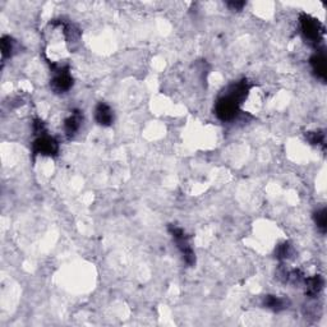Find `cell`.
I'll return each mask as SVG.
<instances>
[{"label":"cell","instance_id":"5b68a950","mask_svg":"<svg viewBox=\"0 0 327 327\" xmlns=\"http://www.w3.org/2000/svg\"><path fill=\"white\" fill-rule=\"evenodd\" d=\"M72 85L73 78L70 76L68 68L66 66L55 68V74H54V78L51 80V87H53L54 91L58 93L66 92L72 87Z\"/></svg>","mask_w":327,"mask_h":327},{"label":"cell","instance_id":"4fadbf2b","mask_svg":"<svg viewBox=\"0 0 327 327\" xmlns=\"http://www.w3.org/2000/svg\"><path fill=\"white\" fill-rule=\"evenodd\" d=\"M308 141L312 145H324L325 143V133L322 132H313L307 136Z\"/></svg>","mask_w":327,"mask_h":327},{"label":"cell","instance_id":"8992f818","mask_svg":"<svg viewBox=\"0 0 327 327\" xmlns=\"http://www.w3.org/2000/svg\"><path fill=\"white\" fill-rule=\"evenodd\" d=\"M95 119L100 126L109 127L112 123V120H114V114H112V110L110 109V106L106 105L105 103H100L99 105L96 106Z\"/></svg>","mask_w":327,"mask_h":327},{"label":"cell","instance_id":"30bf717a","mask_svg":"<svg viewBox=\"0 0 327 327\" xmlns=\"http://www.w3.org/2000/svg\"><path fill=\"white\" fill-rule=\"evenodd\" d=\"M322 286H324V280L320 276H313L307 280V289L309 294H318Z\"/></svg>","mask_w":327,"mask_h":327},{"label":"cell","instance_id":"9a60e30c","mask_svg":"<svg viewBox=\"0 0 327 327\" xmlns=\"http://www.w3.org/2000/svg\"><path fill=\"white\" fill-rule=\"evenodd\" d=\"M228 5L232 8L233 10H240L241 8L244 7L245 3L244 1H230V3H228Z\"/></svg>","mask_w":327,"mask_h":327},{"label":"cell","instance_id":"8fae6325","mask_svg":"<svg viewBox=\"0 0 327 327\" xmlns=\"http://www.w3.org/2000/svg\"><path fill=\"white\" fill-rule=\"evenodd\" d=\"M314 222L317 225V228L320 229L321 232L325 233L327 229V215H326V210L322 208V210H318L316 214H314Z\"/></svg>","mask_w":327,"mask_h":327},{"label":"cell","instance_id":"7a4b0ae2","mask_svg":"<svg viewBox=\"0 0 327 327\" xmlns=\"http://www.w3.org/2000/svg\"><path fill=\"white\" fill-rule=\"evenodd\" d=\"M301 26L304 37L308 41H311V43H318L321 40L322 35H324V27H322V24L318 21L314 20V18H312V17L307 16V14H302Z\"/></svg>","mask_w":327,"mask_h":327},{"label":"cell","instance_id":"277c9868","mask_svg":"<svg viewBox=\"0 0 327 327\" xmlns=\"http://www.w3.org/2000/svg\"><path fill=\"white\" fill-rule=\"evenodd\" d=\"M32 150L35 155L55 156L58 153V151H59V145H58V142H56L53 137L43 134V136L39 137L33 142Z\"/></svg>","mask_w":327,"mask_h":327},{"label":"cell","instance_id":"ba28073f","mask_svg":"<svg viewBox=\"0 0 327 327\" xmlns=\"http://www.w3.org/2000/svg\"><path fill=\"white\" fill-rule=\"evenodd\" d=\"M311 64L312 68H313L314 73L317 74L318 78L321 80H325L326 78V58L322 54H317V55H314L313 58L311 59Z\"/></svg>","mask_w":327,"mask_h":327},{"label":"cell","instance_id":"7c38bea8","mask_svg":"<svg viewBox=\"0 0 327 327\" xmlns=\"http://www.w3.org/2000/svg\"><path fill=\"white\" fill-rule=\"evenodd\" d=\"M12 50H13V41L10 37L4 36L1 40V53H3L4 58L9 56L12 54Z\"/></svg>","mask_w":327,"mask_h":327},{"label":"cell","instance_id":"9c48e42d","mask_svg":"<svg viewBox=\"0 0 327 327\" xmlns=\"http://www.w3.org/2000/svg\"><path fill=\"white\" fill-rule=\"evenodd\" d=\"M264 305L270 309H274V311H281L285 308V302L279 297L268 295V297L264 298Z\"/></svg>","mask_w":327,"mask_h":327},{"label":"cell","instance_id":"6da1fadb","mask_svg":"<svg viewBox=\"0 0 327 327\" xmlns=\"http://www.w3.org/2000/svg\"><path fill=\"white\" fill-rule=\"evenodd\" d=\"M239 105H240V101L232 92L228 93L218 100L215 105L216 115L218 119L224 120V122L234 119L235 115L238 114Z\"/></svg>","mask_w":327,"mask_h":327},{"label":"cell","instance_id":"52a82bcc","mask_svg":"<svg viewBox=\"0 0 327 327\" xmlns=\"http://www.w3.org/2000/svg\"><path fill=\"white\" fill-rule=\"evenodd\" d=\"M81 122H82V116H81L80 111H74L69 118H66L64 122V129H65L66 134L73 136L80 129Z\"/></svg>","mask_w":327,"mask_h":327},{"label":"cell","instance_id":"5bb4252c","mask_svg":"<svg viewBox=\"0 0 327 327\" xmlns=\"http://www.w3.org/2000/svg\"><path fill=\"white\" fill-rule=\"evenodd\" d=\"M291 252H293V249H291V247L289 244H286V243H284V244H281L280 247H279L278 249V258H281V260H286V258L290 257Z\"/></svg>","mask_w":327,"mask_h":327},{"label":"cell","instance_id":"3957f363","mask_svg":"<svg viewBox=\"0 0 327 327\" xmlns=\"http://www.w3.org/2000/svg\"><path fill=\"white\" fill-rule=\"evenodd\" d=\"M170 233H172L173 238H174V240H175L178 248L180 249V252H182V255H183V257H184L185 262H187L188 264L195 263V261H196L195 253H193L191 245H189L188 239H187V237H185V233L183 232L182 229L173 228V226L170 228Z\"/></svg>","mask_w":327,"mask_h":327}]
</instances>
